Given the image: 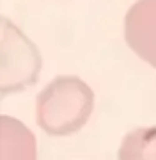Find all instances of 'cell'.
Returning <instances> with one entry per match:
<instances>
[{
  "mask_svg": "<svg viewBox=\"0 0 156 160\" xmlns=\"http://www.w3.org/2000/svg\"><path fill=\"white\" fill-rule=\"evenodd\" d=\"M94 92L78 77H57L35 98V119L52 137L71 135L91 118Z\"/></svg>",
  "mask_w": 156,
  "mask_h": 160,
  "instance_id": "obj_1",
  "label": "cell"
},
{
  "mask_svg": "<svg viewBox=\"0 0 156 160\" xmlns=\"http://www.w3.org/2000/svg\"><path fill=\"white\" fill-rule=\"evenodd\" d=\"M41 71V57L35 46L16 25L2 18V94L32 86Z\"/></svg>",
  "mask_w": 156,
  "mask_h": 160,
  "instance_id": "obj_2",
  "label": "cell"
},
{
  "mask_svg": "<svg viewBox=\"0 0 156 160\" xmlns=\"http://www.w3.org/2000/svg\"><path fill=\"white\" fill-rule=\"evenodd\" d=\"M124 39L142 61L156 68V0H137L128 9Z\"/></svg>",
  "mask_w": 156,
  "mask_h": 160,
  "instance_id": "obj_3",
  "label": "cell"
},
{
  "mask_svg": "<svg viewBox=\"0 0 156 160\" xmlns=\"http://www.w3.org/2000/svg\"><path fill=\"white\" fill-rule=\"evenodd\" d=\"M0 160H37L34 133L14 118H0Z\"/></svg>",
  "mask_w": 156,
  "mask_h": 160,
  "instance_id": "obj_4",
  "label": "cell"
},
{
  "mask_svg": "<svg viewBox=\"0 0 156 160\" xmlns=\"http://www.w3.org/2000/svg\"><path fill=\"white\" fill-rule=\"evenodd\" d=\"M117 157L119 160H156V126L126 133Z\"/></svg>",
  "mask_w": 156,
  "mask_h": 160,
  "instance_id": "obj_5",
  "label": "cell"
}]
</instances>
